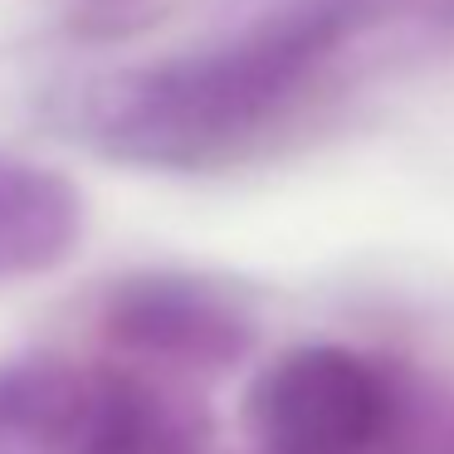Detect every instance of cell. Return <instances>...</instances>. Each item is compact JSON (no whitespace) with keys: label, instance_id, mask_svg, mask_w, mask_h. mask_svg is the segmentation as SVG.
<instances>
[{"label":"cell","instance_id":"5","mask_svg":"<svg viewBox=\"0 0 454 454\" xmlns=\"http://www.w3.org/2000/svg\"><path fill=\"white\" fill-rule=\"evenodd\" d=\"M206 415L137 372H108L93 381V401L69 454H200Z\"/></svg>","mask_w":454,"mask_h":454},{"label":"cell","instance_id":"6","mask_svg":"<svg viewBox=\"0 0 454 454\" xmlns=\"http://www.w3.org/2000/svg\"><path fill=\"white\" fill-rule=\"evenodd\" d=\"M93 401V376L59 356L0 362V454H69Z\"/></svg>","mask_w":454,"mask_h":454},{"label":"cell","instance_id":"7","mask_svg":"<svg viewBox=\"0 0 454 454\" xmlns=\"http://www.w3.org/2000/svg\"><path fill=\"white\" fill-rule=\"evenodd\" d=\"M411 454H454V401L434 405V411L425 401H415Z\"/></svg>","mask_w":454,"mask_h":454},{"label":"cell","instance_id":"2","mask_svg":"<svg viewBox=\"0 0 454 454\" xmlns=\"http://www.w3.org/2000/svg\"><path fill=\"white\" fill-rule=\"evenodd\" d=\"M415 391L352 347H288L245 391L254 454H411Z\"/></svg>","mask_w":454,"mask_h":454},{"label":"cell","instance_id":"4","mask_svg":"<svg viewBox=\"0 0 454 454\" xmlns=\"http://www.w3.org/2000/svg\"><path fill=\"white\" fill-rule=\"evenodd\" d=\"M83 239V196L64 171L0 152V284L59 269Z\"/></svg>","mask_w":454,"mask_h":454},{"label":"cell","instance_id":"1","mask_svg":"<svg viewBox=\"0 0 454 454\" xmlns=\"http://www.w3.org/2000/svg\"><path fill=\"white\" fill-rule=\"evenodd\" d=\"M352 35L327 0H284L274 15L206 50H186L98 83L93 137L147 167L230 157L288 113Z\"/></svg>","mask_w":454,"mask_h":454},{"label":"cell","instance_id":"3","mask_svg":"<svg viewBox=\"0 0 454 454\" xmlns=\"http://www.w3.org/2000/svg\"><path fill=\"white\" fill-rule=\"evenodd\" d=\"M103 337L152 381H210L254 347L249 313L220 288L176 274L128 278L103 303Z\"/></svg>","mask_w":454,"mask_h":454}]
</instances>
